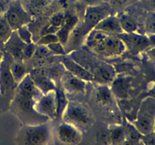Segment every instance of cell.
Segmentation results:
<instances>
[{
	"label": "cell",
	"instance_id": "cell-28",
	"mask_svg": "<svg viewBox=\"0 0 155 145\" xmlns=\"http://www.w3.org/2000/svg\"><path fill=\"white\" fill-rule=\"evenodd\" d=\"M17 32L18 37L21 39L24 43L25 44H31L33 43V37H32V34L30 33V30H28L27 26H24V27H21L18 30H15Z\"/></svg>",
	"mask_w": 155,
	"mask_h": 145
},
{
	"label": "cell",
	"instance_id": "cell-2",
	"mask_svg": "<svg viewBox=\"0 0 155 145\" xmlns=\"http://www.w3.org/2000/svg\"><path fill=\"white\" fill-rule=\"evenodd\" d=\"M86 45L91 53L100 57L113 58L120 56L126 47L117 35L92 29L86 39Z\"/></svg>",
	"mask_w": 155,
	"mask_h": 145
},
{
	"label": "cell",
	"instance_id": "cell-37",
	"mask_svg": "<svg viewBox=\"0 0 155 145\" xmlns=\"http://www.w3.org/2000/svg\"><path fill=\"white\" fill-rule=\"evenodd\" d=\"M147 30L151 35H155V17L148 21L147 24Z\"/></svg>",
	"mask_w": 155,
	"mask_h": 145
},
{
	"label": "cell",
	"instance_id": "cell-18",
	"mask_svg": "<svg viewBox=\"0 0 155 145\" xmlns=\"http://www.w3.org/2000/svg\"><path fill=\"white\" fill-rule=\"evenodd\" d=\"M126 138L124 125L113 124L108 126L109 145H122Z\"/></svg>",
	"mask_w": 155,
	"mask_h": 145
},
{
	"label": "cell",
	"instance_id": "cell-41",
	"mask_svg": "<svg viewBox=\"0 0 155 145\" xmlns=\"http://www.w3.org/2000/svg\"><path fill=\"white\" fill-rule=\"evenodd\" d=\"M147 55L149 57L150 60L155 66V48H152L147 51Z\"/></svg>",
	"mask_w": 155,
	"mask_h": 145
},
{
	"label": "cell",
	"instance_id": "cell-44",
	"mask_svg": "<svg viewBox=\"0 0 155 145\" xmlns=\"http://www.w3.org/2000/svg\"><path fill=\"white\" fill-rule=\"evenodd\" d=\"M3 57H4V54H3V53L2 52V51H0V66H1L2 62Z\"/></svg>",
	"mask_w": 155,
	"mask_h": 145
},
{
	"label": "cell",
	"instance_id": "cell-32",
	"mask_svg": "<svg viewBox=\"0 0 155 145\" xmlns=\"http://www.w3.org/2000/svg\"><path fill=\"white\" fill-rule=\"evenodd\" d=\"M64 15L65 13L63 11L57 12V13L54 14L49 20L50 25L56 27H61L62 23H63L64 18Z\"/></svg>",
	"mask_w": 155,
	"mask_h": 145
},
{
	"label": "cell",
	"instance_id": "cell-45",
	"mask_svg": "<svg viewBox=\"0 0 155 145\" xmlns=\"http://www.w3.org/2000/svg\"><path fill=\"white\" fill-rule=\"evenodd\" d=\"M104 2H107V3H109V2H110V0H104Z\"/></svg>",
	"mask_w": 155,
	"mask_h": 145
},
{
	"label": "cell",
	"instance_id": "cell-22",
	"mask_svg": "<svg viewBox=\"0 0 155 145\" xmlns=\"http://www.w3.org/2000/svg\"><path fill=\"white\" fill-rule=\"evenodd\" d=\"M56 97V106H57V118L61 119L62 115L68 104V100L65 95L64 91L61 89H57L54 90Z\"/></svg>",
	"mask_w": 155,
	"mask_h": 145
},
{
	"label": "cell",
	"instance_id": "cell-46",
	"mask_svg": "<svg viewBox=\"0 0 155 145\" xmlns=\"http://www.w3.org/2000/svg\"><path fill=\"white\" fill-rule=\"evenodd\" d=\"M154 132L155 133V119H154Z\"/></svg>",
	"mask_w": 155,
	"mask_h": 145
},
{
	"label": "cell",
	"instance_id": "cell-15",
	"mask_svg": "<svg viewBox=\"0 0 155 145\" xmlns=\"http://www.w3.org/2000/svg\"><path fill=\"white\" fill-rule=\"evenodd\" d=\"M64 91L69 94H85L86 82L66 71L62 76Z\"/></svg>",
	"mask_w": 155,
	"mask_h": 145
},
{
	"label": "cell",
	"instance_id": "cell-38",
	"mask_svg": "<svg viewBox=\"0 0 155 145\" xmlns=\"http://www.w3.org/2000/svg\"><path fill=\"white\" fill-rule=\"evenodd\" d=\"M84 2L88 5V7H93V6L101 5L104 3V0H83Z\"/></svg>",
	"mask_w": 155,
	"mask_h": 145
},
{
	"label": "cell",
	"instance_id": "cell-21",
	"mask_svg": "<svg viewBox=\"0 0 155 145\" xmlns=\"http://www.w3.org/2000/svg\"><path fill=\"white\" fill-rule=\"evenodd\" d=\"M95 98L98 104H101L102 106H110L113 103L114 95L108 86L106 85H101L97 88Z\"/></svg>",
	"mask_w": 155,
	"mask_h": 145
},
{
	"label": "cell",
	"instance_id": "cell-13",
	"mask_svg": "<svg viewBox=\"0 0 155 145\" xmlns=\"http://www.w3.org/2000/svg\"><path fill=\"white\" fill-rule=\"evenodd\" d=\"M61 63L67 71L75 76L84 80L85 82H95V77L92 72L86 69L84 66L77 63L70 56H66L61 59Z\"/></svg>",
	"mask_w": 155,
	"mask_h": 145
},
{
	"label": "cell",
	"instance_id": "cell-26",
	"mask_svg": "<svg viewBox=\"0 0 155 145\" xmlns=\"http://www.w3.org/2000/svg\"><path fill=\"white\" fill-rule=\"evenodd\" d=\"M79 18L76 15L72 14H65L63 23H62L61 28L67 30L71 33L72 30L78 25Z\"/></svg>",
	"mask_w": 155,
	"mask_h": 145
},
{
	"label": "cell",
	"instance_id": "cell-6",
	"mask_svg": "<svg viewBox=\"0 0 155 145\" xmlns=\"http://www.w3.org/2000/svg\"><path fill=\"white\" fill-rule=\"evenodd\" d=\"M155 119V98L147 97L142 101L137 114L132 124L141 134H149L154 131Z\"/></svg>",
	"mask_w": 155,
	"mask_h": 145
},
{
	"label": "cell",
	"instance_id": "cell-8",
	"mask_svg": "<svg viewBox=\"0 0 155 145\" xmlns=\"http://www.w3.org/2000/svg\"><path fill=\"white\" fill-rule=\"evenodd\" d=\"M57 145H79L83 140V132L74 125L62 122L54 130Z\"/></svg>",
	"mask_w": 155,
	"mask_h": 145
},
{
	"label": "cell",
	"instance_id": "cell-14",
	"mask_svg": "<svg viewBox=\"0 0 155 145\" xmlns=\"http://www.w3.org/2000/svg\"><path fill=\"white\" fill-rule=\"evenodd\" d=\"M131 85L130 77L120 76L114 79L110 89L114 98L119 100H126L130 97Z\"/></svg>",
	"mask_w": 155,
	"mask_h": 145
},
{
	"label": "cell",
	"instance_id": "cell-23",
	"mask_svg": "<svg viewBox=\"0 0 155 145\" xmlns=\"http://www.w3.org/2000/svg\"><path fill=\"white\" fill-rule=\"evenodd\" d=\"M10 70L12 72V75L13 76L14 79L16 82L17 84H19L24 77L27 75L26 72V68L24 64L20 61L12 62L10 66Z\"/></svg>",
	"mask_w": 155,
	"mask_h": 145
},
{
	"label": "cell",
	"instance_id": "cell-10",
	"mask_svg": "<svg viewBox=\"0 0 155 145\" xmlns=\"http://www.w3.org/2000/svg\"><path fill=\"white\" fill-rule=\"evenodd\" d=\"M113 11L110 4L107 2L103 3L101 5L87 7L85 12L83 25L91 31L100 21L111 14Z\"/></svg>",
	"mask_w": 155,
	"mask_h": 145
},
{
	"label": "cell",
	"instance_id": "cell-12",
	"mask_svg": "<svg viewBox=\"0 0 155 145\" xmlns=\"http://www.w3.org/2000/svg\"><path fill=\"white\" fill-rule=\"evenodd\" d=\"M35 110L39 114L48 118L49 120L57 118L55 92L51 91L42 95L35 104Z\"/></svg>",
	"mask_w": 155,
	"mask_h": 145
},
{
	"label": "cell",
	"instance_id": "cell-30",
	"mask_svg": "<svg viewBox=\"0 0 155 145\" xmlns=\"http://www.w3.org/2000/svg\"><path fill=\"white\" fill-rule=\"evenodd\" d=\"M48 49L51 52L53 55H63L66 54V51L64 49V46L61 42H58L55 43L51 44L47 46Z\"/></svg>",
	"mask_w": 155,
	"mask_h": 145
},
{
	"label": "cell",
	"instance_id": "cell-4",
	"mask_svg": "<svg viewBox=\"0 0 155 145\" xmlns=\"http://www.w3.org/2000/svg\"><path fill=\"white\" fill-rule=\"evenodd\" d=\"M50 121L38 125H24L18 131L17 145H49L53 135Z\"/></svg>",
	"mask_w": 155,
	"mask_h": 145
},
{
	"label": "cell",
	"instance_id": "cell-43",
	"mask_svg": "<svg viewBox=\"0 0 155 145\" xmlns=\"http://www.w3.org/2000/svg\"><path fill=\"white\" fill-rule=\"evenodd\" d=\"M150 96L155 98V85L153 87L152 90H151V92H150Z\"/></svg>",
	"mask_w": 155,
	"mask_h": 145
},
{
	"label": "cell",
	"instance_id": "cell-27",
	"mask_svg": "<svg viewBox=\"0 0 155 145\" xmlns=\"http://www.w3.org/2000/svg\"><path fill=\"white\" fill-rule=\"evenodd\" d=\"M12 33H13V30L8 24L5 18L3 17L0 19V42H2L4 44L12 36Z\"/></svg>",
	"mask_w": 155,
	"mask_h": 145
},
{
	"label": "cell",
	"instance_id": "cell-17",
	"mask_svg": "<svg viewBox=\"0 0 155 145\" xmlns=\"http://www.w3.org/2000/svg\"><path fill=\"white\" fill-rule=\"evenodd\" d=\"M94 29L114 35H119L124 33L120 23L119 17L111 14L100 21L95 26Z\"/></svg>",
	"mask_w": 155,
	"mask_h": 145
},
{
	"label": "cell",
	"instance_id": "cell-20",
	"mask_svg": "<svg viewBox=\"0 0 155 145\" xmlns=\"http://www.w3.org/2000/svg\"><path fill=\"white\" fill-rule=\"evenodd\" d=\"M126 128V138L122 145H145L142 135L133 124H124Z\"/></svg>",
	"mask_w": 155,
	"mask_h": 145
},
{
	"label": "cell",
	"instance_id": "cell-3",
	"mask_svg": "<svg viewBox=\"0 0 155 145\" xmlns=\"http://www.w3.org/2000/svg\"><path fill=\"white\" fill-rule=\"evenodd\" d=\"M70 57L92 72L95 77V82L100 83V85L111 82L116 77V71L113 66L105 62L97 60L87 52L74 51Z\"/></svg>",
	"mask_w": 155,
	"mask_h": 145
},
{
	"label": "cell",
	"instance_id": "cell-29",
	"mask_svg": "<svg viewBox=\"0 0 155 145\" xmlns=\"http://www.w3.org/2000/svg\"><path fill=\"white\" fill-rule=\"evenodd\" d=\"M58 42V39L56 34H45L42 35L40 39L38 40V45H44V46H48L51 44L55 43Z\"/></svg>",
	"mask_w": 155,
	"mask_h": 145
},
{
	"label": "cell",
	"instance_id": "cell-1",
	"mask_svg": "<svg viewBox=\"0 0 155 145\" xmlns=\"http://www.w3.org/2000/svg\"><path fill=\"white\" fill-rule=\"evenodd\" d=\"M42 95L31 76L27 74L18 84L14 98L10 103V110L24 125H38L49 119L39 114L35 104Z\"/></svg>",
	"mask_w": 155,
	"mask_h": 145
},
{
	"label": "cell",
	"instance_id": "cell-24",
	"mask_svg": "<svg viewBox=\"0 0 155 145\" xmlns=\"http://www.w3.org/2000/svg\"><path fill=\"white\" fill-rule=\"evenodd\" d=\"M119 19L124 33H136L138 26L131 17L127 14H122L119 17Z\"/></svg>",
	"mask_w": 155,
	"mask_h": 145
},
{
	"label": "cell",
	"instance_id": "cell-11",
	"mask_svg": "<svg viewBox=\"0 0 155 145\" xmlns=\"http://www.w3.org/2000/svg\"><path fill=\"white\" fill-rule=\"evenodd\" d=\"M117 36L124 42L126 49L134 54L146 49L151 45L149 38L136 33H123Z\"/></svg>",
	"mask_w": 155,
	"mask_h": 145
},
{
	"label": "cell",
	"instance_id": "cell-16",
	"mask_svg": "<svg viewBox=\"0 0 155 145\" xmlns=\"http://www.w3.org/2000/svg\"><path fill=\"white\" fill-rule=\"evenodd\" d=\"M24 45L25 43H24L18 37L17 32L13 31L8 40L5 43V50L16 61H21L24 59L23 49Z\"/></svg>",
	"mask_w": 155,
	"mask_h": 145
},
{
	"label": "cell",
	"instance_id": "cell-34",
	"mask_svg": "<svg viewBox=\"0 0 155 145\" xmlns=\"http://www.w3.org/2000/svg\"><path fill=\"white\" fill-rule=\"evenodd\" d=\"M51 54V51L48 49L47 46L44 45H39V47H36V51H35L34 55H36L38 57H47Z\"/></svg>",
	"mask_w": 155,
	"mask_h": 145
},
{
	"label": "cell",
	"instance_id": "cell-31",
	"mask_svg": "<svg viewBox=\"0 0 155 145\" xmlns=\"http://www.w3.org/2000/svg\"><path fill=\"white\" fill-rule=\"evenodd\" d=\"M135 0H110L109 4L113 10H120L134 2Z\"/></svg>",
	"mask_w": 155,
	"mask_h": 145
},
{
	"label": "cell",
	"instance_id": "cell-42",
	"mask_svg": "<svg viewBox=\"0 0 155 145\" xmlns=\"http://www.w3.org/2000/svg\"><path fill=\"white\" fill-rule=\"evenodd\" d=\"M49 1L50 0H33V2H34L35 4L38 5V6H42L43 5L47 4Z\"/></svg>",
	"mask_w": 155,
	"mask_h": 145
},
{
	"label": "cell",
	"instance_id": "cell-36",
	"mask_svg": "<svg viewBox=\"0 0 155 145\" xmlns=\"http://www.w3.org/2000/svg\"><path fill=\"white\" fill-rule=\"evenodd\" d=\"M145 10L151 13H155V0H141Z\"/></svg>",
	"mask_w": 155,
	"mask_h": 145
},
{
	"label": "cell",
	"instance_id": "cell-47",
	"mask_svg": "<svg viewBox=\"0 0 155 145\" xmlns=\"http://www.w3.org/2000/svg\"><path fill=\"white\" fill-rule=\"evenodd\" d=\"M12 1H13V2L14 1H18V0H12Z\"/></svg>",
	"mask_w": 155,
	"mask_h": 145
},
{
	"label": "cell",
	"instance_id": "cell-19",
	"mask_svg": "<svg viewBox=\"0 0 155 145\" xmlns=\"http://www.w3.org/2000/svg\"><path fill=\"white\" fill-rule=\"evenodd\" d=\"M30 76L34 82L36 87L42 92V95H45L49 92L54 91L56 89V86L54 81L48 77L45 76L42 74L38 73H36L34 76Z\"/></svg>",
	"mask_w": 155,
	"mask_h": 145
},
{
	"label": "cell",
	"instance_id": "cell-9",
	"mask_svg": "<svg viewBox=\"0 0 155 145\" xmlns=\"http://www.w3.org/2000/svg\"><path fill=\"white\" fill-rule=\"evenodd\" d=\"M5 18L13 31L24 26H27L30 21V14L23 7L20 0L14 1L13 3L8 6Z\"/></svg>",
	"mask_w": 155,
	"mask_h": 145
},
{
	"label": "cell",
	"instance_id": "cell-25",
	"mask_svg": "<svg viewBox=\"0 0 155 145\" xmlns=\"http://www.w3.org/2000/svg\"><path fill=\"white\" fill-rule=\"evenodd\" d=\"M92 141L94 145H109L108 126L97 129L92 137Z\"/></svg>",
	"mask_w": 155,
	"mask_h": 145
},
{
	"label": "cell",
	"instance_id": "cell-33",
	"mask_svg": "<svg viewBox=\"0 0 155 145\" xmlns=\"http://www.w3.org/2000/svg\"><path fill=\"white\" fill-rule=\"evenodd\" d=\"M36 45L34 43L25 44L23 49V54H24V58H30L34 55L35 51H36Z\"/></svg>",
	"mask_w": 155,
	"mask_h": 145
},
{
	"label": "cell",
	"instance_id": "cell-39",
	"mask_svg": "<svg viewBox=\"0 0 155 145\" xmlns=\"http://www.w3.org/2000/svg\"><path fill=\"white\" fill-rule=\"evenodd\" d=\"M8 8V5L3 0H0V19L5 17L6 11Z\"/></svg>",
	"mask_w": 155,
	"mask_h": 145
},
{
	"label": "cell",
	"instance_id": "cell-5",
	"mask_svg": "<svg viewBox=\"0 0 155 145\" xmlns=\"http://www.w3.org/2000/svg\"><path fill=\"white\" fill-rule=\"evenodd\" d=\"M61 119L74 125L83 131H87L92 127L94 119L87 109L78 102H68V106L62 115Z\"/></svg>",
	"mask_w": 155,
	"mask_h": 145
},
{
	"label": "cell",
	"instance_id": "cell-35",
	"mask_svg": "<svg viewBox=\"0 0 155 145\" xmlns=\"http://www.w3.org/2000/svg\"><path fill=\"white\" fill-rule=\"evenodd\" d=\"M142 140L145 145H155V133L153 131L149 134L142 135Z\"/></svg>",
	"mask_w": 155,
	"mask_h": 145
},
{
	"label": "cell",
	"instance_id": "cell-48",
	"mask_svg": "<svg viewBox=\"0 0 155 145\" xmlns=\"http://www.w3.org/2000/svg\"><path fill=\"white\" fill-rule=\"evenodd\" d=\"M0 94H1V93H0Z\"/></svg>",
	"mask_w": 155,
	"mask_h": 145
},
{
	"label": "cell",
	"instance_id": "cell-40",
	"mask_svg": "<svg viewBox=\"0 0 155 145\" xmlns=\"http://www.w3.org/2000/svg\"><path fill=\"white\" fill-rule=\"evenodd\" d=\"M60 27H56L54 26L50 25L49 27H48L47 28H45V30L42 32V35L45 34H56V33L58 32V30H59Z\"/></svg>",
	"mask_w": 155,
	"mask_h": 145
},
{
	"label": "cell",
	"instance_id": "cell-7",
	"mask_svg": "<svg viewBox=\"0 0 155 145\" xmlns=\"http://www.w3.org/2000/svg\"><path fill=\"white\" fill-rule=\"evenodd\" d=\"M12 57L7 52L4 54L0 66V104L8 100L9 104L14 98L18 85L14 79L10 70Z\"/></svg>",
	"mask_w": 155,
	"mask_h": 145
}]
</instances>
